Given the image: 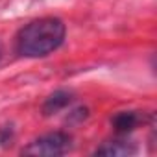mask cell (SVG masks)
Wrapping results in <instances>:
<instances>
[{"mask_svg": "<svg viewBox=\"0 0 157 157\" xmlns=\"http://www.w3.org/2000/svg\"><path fill=\"white\" fill-rule=\"evenodd\" d=\"M67 35V26L57 17H41L28 22L15 39V50L22 57L37 59L54 54Z\"/></svg>", "mask_w": 157, "mask_h": 157, "instance_id": "1", "label": "cell"}, {"mask_svg": "<svg viewBox=\"0 0 157 157\" xmlns=\"http://www.w3.org/2000/svg\"><path fill=\"white\" fill-rule=\"evenodd\" d=\"M72 148V137L65 131H50L32 140L22 148V155H39V157H56L65 155Z\"/></svg>", "mask_w": 157, "mask_h": 157, "instance_id": "2", "label": "cell"}, {"mask_svg": "<svg viewBox=\"0 0 157 157\" xmlns=\"http://www.w3.org/2000/svg\"><path fill=\"white\" fill-rule=\"evenodd\" d=\"M74 100V93L72 91H65V89H59L56 93H52L44 104H43V115L44 117H50V115H56L59 111H63L65 107H68Z\"/></svg>", "mask_w": 157, "mask_h": 157, "instance_id": "3", "label": "cell"}, {"mask_svg": "<svg viewBox=\"0 0 157 157\" xmlns=\"http://www.w3.org/2000/svg\"><path fill=\"white\" fill-rule=\"evenodd\" d=\"M140 122H144V118L139 111H120L111 118V126L117 133H129Z\"/></svg>", "mask_w": 157, "mask_h": 157, "instance_id": "4", "label": "cell"}, {"mask_svg": "<svg viewBox=\"0 0 157 157\" xmlns=\"http://www.w3.org/2000/svg\"><path fill=\"white\" fill-rule=\"evenodd\" d=\"M137 151V146L128 140H109L104 142L94 150V155H109V157H124V155H133Z\"/></svg>", "mask_w": 157, "mask_h": 157, "instance_id": "5", "label": "cell"}, {"mask_svg": "<svg viewBox=\"0 0 157 157\" xmlns=\"http://www.w3.org/2000/svg\"><path fill=\"white\" fill-rule=\"evenodd\" d=\"M11 140H13V129L11 128L0 129V142H11Z\"/></svg>", "mask_w": 157, "mask_h": 157, "instance_id": "6", "label": "cell"}, {"mask_svg": "<svg viewBox=\"0 0 157 157\" xmlns=\"http://www.w3.org/2000/svg\"><path fill=\"white\" fill-rule=\"evenodd\" d=\"M0 57H2V46H0Z\"/></svg>", "mask_w": 157, "mask_h": 157, "instance_id": "7", "label": "cell"}]
</instances>
